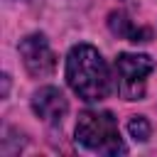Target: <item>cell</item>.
<instances>
[{
  "instance_id": "2",
  "label": "cell",
  "mask_w": 157,
  "mask_h": 157,
  "mask_svg": "<svg viewBox=\"0 0 157 157\" xmlns=\"http://www.w3.org/2000/svg\"><path fill=\"white\" fill-rule=\"evenodd\" d=\"M76 142L98 155H125L118 120L110 110H83L76 123Z\"/></svg>"
},
{
  "instance_id": "6",
  "label": "cell",
  "mask_w": 157,
  "mask_h": 157,
  "mask_svg": "<svg viewBox=\"0 0 157 157\" xmlns=\"http://www.w3.org/2000/svg\"><path fill=\"white\" fill-rule=\"evenodd\" d=\"M108 25H110L113 34H118L123 39H130V42H150V37H152V32L147 27H137L125 12H113Z\"/></svg>"
},
{
  "instance_id": "3",
  "label": "cell",
  "mask_w": 157,
  "mask_h": 157,
  "mask_svg": "<svg viewBox=\"0 0 157 157\" xmlns=\"http://www.w3.org/2000/svg\"><path fill=\"white\" fill-rule=\"evenodd\" d=\"M155 61L147 54L123 52L115 59V88L125 101H140L145 96V81L152 74Z\"/></svg>"
},
{
  "instance_id": "5",
  "label": "cell",
  "mask_w": 157,
  "mask_h": 157,
  "mask_svg": "<svg viewBox=\"0 0 157 157\" xmlns=\"http://www.w3.org/2000/svg\"><path fill=\"white\" fill-rule=\"evenodd\" d=\"M32 110L49 125H59L69 113V101L56 86H42L32 96Z\"/></svg>"
},
{
  "instance_id": "1",
  "label": "cell",
  "mask_w": 157,
  "mask_h": 157,
  "mask_svg": "<svg viewBox=\"0 0 157 157\" xmlns=\"http://www.w3.org/2000/svg\"><path fill=\"white\" fill-rule=\"evenodd\" d=\"M66 81H69L71 91L88 103H98V101L108 98V93L113 88L108 64L101 56V52L91 44H74L69 49Z\"/></svg>"
},
{
  "instance_id": "7",
  "label": "cell",
  "mask_w": 157,
  "mask_h": 157,
  "mask_svg": "<svg viewBox=\"0 0 157 157\" xmlns=\"http://www.w3.org/2000/svg\"><path fill=\"white\" fill-rule=\"evenodd\" d=\"M128 132H130L132 140L145 142V140L150 137V132H152V125H150V120H147L145 115H132L130 123H128Z\"/></svg>"
},
{
  "instance_id": "4",
  "label": "cell",
  "mask_w": 157,
  "mask_h": 157,
  "mask_svg": "<svg viewBox=\"0 0 157 157\" xmlns=\"http://www.w3.org/2000/svg\"><path fill=\"white\" fill-rule=\"evenodd\" d=\"M17 52H20V59H22L25 69L29 71V76L44 78L56 69V54L52 52L47 37L39 34V32L27 34L25 39H20Z\"/></svg>"
}]
</instances>
